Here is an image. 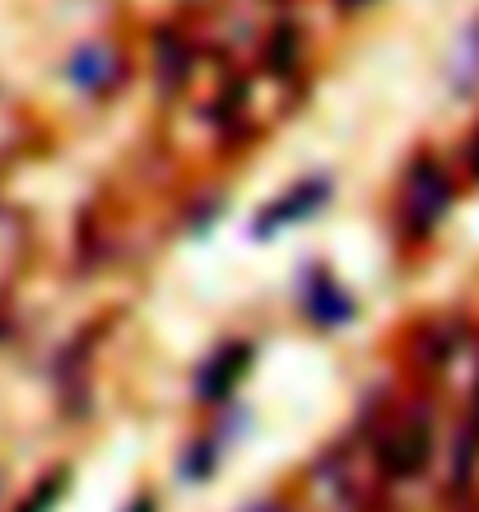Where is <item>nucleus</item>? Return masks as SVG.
Listing matches in <instances>:
<instances>
[{"label":"nucleus","instance_id":"obj_1","mask_svg":"<svg viewBox=\"0 0 479 512\" xmlns=\"http://www.w3.org/2000/svg\"><path fill=\"white\" fill-rule=\"evenodd\" d=\"M452 205V182L442 177V168L433 163H419L410 173V187H405V215H410V229H433L442 219V210Z\"/></svg>","mask_w":479,"mask_h":512},{"label":"nucleus","instance_id":"obj_4","mask_svg":"<svg viewBox=\"0 0 479 512\" xmlns=\"http://www.w3.org/2000/svg\"><path fill=\"white\" fill-rule=\"evenodd\" d=\"M66 75L80 84V89H103V84L117 80V56L107 52V47H84L66 66Z\"/></svg>","mask_w":479,"mask_h":512},{"label":"nucleus","instance_id":"obj_5","mask_svg":"<svg viewBox=\"0 0 479 512\" xmlns=\"http://www.w3.org/2000/svg\"><path fill=\"white\" fill-rule=\"evenodd\" d=\"M307 308H312V317H317L321 326H340L354 317V303H349L340 289H335V280H317L312 289H307Z\"/></svg>","mask_w":479,"mask_h":512},{"label":"nucleus","instance_id":"obj_2","mask_svg":"<svg viewBox=\"0 0 479 512\" xmlns=\"http://www.w3.org/2000/svg\"><path fill=\"white\" fill-rule=\"evenodd\" d=\"M326 196H331V182H321V177L303 182V187L293 191V196H284L280 205H270V215L256 224V238H270V233L280 229V224H298V219H307L321 201H326Z\"/></svg>","mask_w":479,"mask_h":512},{"label":"nucleus","instance_id":"obj_3","mask_svg":"<svg viewBox=\"0 0 479 512\" xmlns=\"http://www.w3.org/2000/svg\"><path fill=\"white\" fill-rule=\"evenodd\" d=\"M247 359H252V354L242 350V345H233V350H224L219 359H210V364H205V373H200V396H205V401H224L228 387L242 378Z\"/></svg>","mask_w":479,"mask_h":512},{"label":"nucleus","instance_id":"obj_6","mask_svg":"<svg viewBox=\"0 0 479 512\" xmlns=\"http://www.w3.org/2000/svg\"><path fill=\"white\" fill-rule=\"evenodd\" d=\"M256 512H275V508H256Z\"/></svg>","mask_w":479,"mask_h":512}]
</instances>
